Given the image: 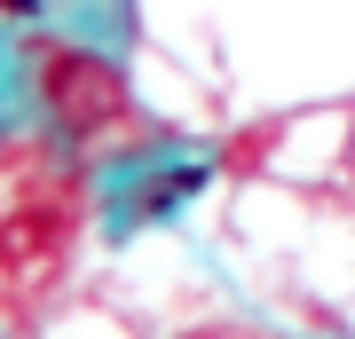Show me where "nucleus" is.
Returning a JSON list of instances; mask_svg holds the SVG:
<instances>
[{
    "label": "nucleus",
    "instance_id": "obj_1",
    "mask_svg": "<svg viewBox=\"0 0 355 339\" xmlns=\"http://www.w3.org/2000/svg\"><path fill=\"white\" fill-rule=\"evenodd\" d=\"M190 189H205V174H198V166H182V174H166L150 198H142V214H166V205H174V198H190Z\"/></svg>",
    "mask_w": 355,
    "mask_h": 339
},
{
    "label": "nucleus",
    "instance_id": "obj_2",
    "mask_svg": "<svg viewBox=\"0 0 355 339\" xmlns=\"http://www.w3.org/2000/svg\"><path fill=\"white\" fill-rule=\"evenodd\" d=\"M40 8V0H0V16H32Z\"/></svg>",
    "mask_w": 355,
    "mask_h": 339
}]
</instances>
